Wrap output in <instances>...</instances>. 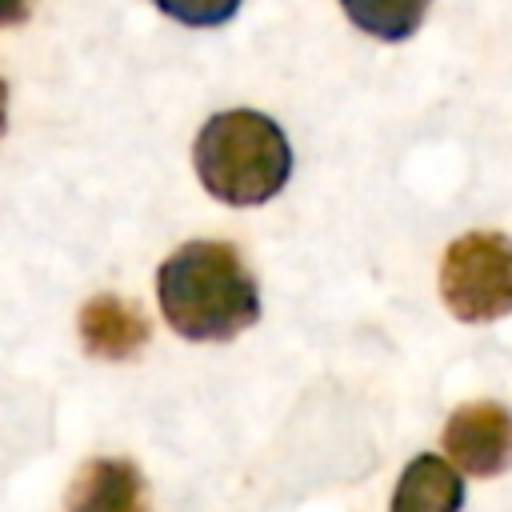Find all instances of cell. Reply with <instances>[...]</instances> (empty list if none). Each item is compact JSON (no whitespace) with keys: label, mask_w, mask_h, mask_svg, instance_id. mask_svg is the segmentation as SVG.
Returning a JSON list of instances; mask_svg holds the SVG:
<instances>
[{"label":"cell","mask_w":512,"mask_h":512,"mask_svg":"<svg viewBox=\"0 0 512 512\" xmlns=\"http://www.w3.org/2000/svg\"><path fill=\"white\" fill-rule=\"evenodd\" d=\"M164 320L184 340H232L260 316V292L240 252L220 240L176 248L156 272Z\"/></svg>","instance_id":"1"},{"label":"cell","mask_w":512,"mask_h":512,"mask_svg":"<svg viewBox=\"0 0 512 512\" xmlns=\"http://www.w3.org/2000/svg\"><path fill=\"white\" fill-rule=\"evenodd\" d=\"M192 164L200 184L216 200L252 208L272 200L288 184L292 148L272 116L256 108H228L200 128L192 144Z\"/></svg>","instance_id":"2"},{"label":"cell","mask_w":512,"mask_h":512,"mask_svg":"<svg viewBox=\"0 0 512 512\" xmlns=\"http://www.w3.org/2000/svg\"><path fill=\"white\" fill-rule=\"evenodd\" d=\"M440 296L464 324H488L512 312V240L500 232H464L444 248Z\"/></svg>","instance_id":"3"},{"label":"cell","mask_w":512,"mask_h":512,"mask_svg":"<svg viewBox=\"0 0 512 512\" xmlns=\"http://www.w3.org/2000/svg\"><path fill=\"white\" fill-rule=\"evenodd\" d=\"M444 452L472 476H500L512 464V412L496 400L460 404L444 424Z\"/></svg>","instance_id":"4"},{"label":"cell","mask_w":512,"mask_h":512,"mask_svg":"<svg viewBox=\"0 0 512 512\" xmlns=\"http://www.w3.org/2000/svg\"><path fill=\"white\" fill-rule=\"evenodd\" d=\"M68 512H148L140 468L116 456L88 460L68 488Z\"/></svg>","instance_id":"5"},{"label":"cell","mask_w":512,"mask_h":512,"mask_svg":"<svg viewBox=\"0 0 512 512\" xmlns=\"http://www.w3.org/2000/svg\"><path fill=\"white\" fill-rule=\"evenodd\" d=\"M80 340L92 356L124 360V356L144 348L148 320L136 304H128L120 296H92L80 312Z\"/></svg>","instance_id":"6"},{"label":"cell","mask_w":512,"mask_h":512,"mask_svg":"<svg viewBox=\"0 0 512 512\" xmlns=\"http://www.w3.org/2000/svg\"><path fill=\"white\" fill-rule=\"evenodd\" d=\"M460 504H464L460 472L440 456H416L404 468L388 512H460Z\"/></svg>","instance_id":"7"},{"label":"cell","mask_w":512,"mask_h":512,"mask_svg":"<svg viewBox=\"0 0 512 512\" xmlns=\"http://www.w3.org/2000/svg\"><path fill=\"white\" fill-rule=\"evenodd\" d=\"M340 4L360 32L384 44H400L420 28L432 0H340Z\"/></svg>","instance_id":"8"},{"label":"cell","mask_w":512,"mask_h":512,"mask_svg":"<svg viewBox=\"0 0 512 512\" xmlns=\"http://www.w3.org/2000/svg\"><path fill=\"white\" fill-rule=\"evenodd\" d=\"M164 16H172L176 24L188 28H216L224 20H232L240 12L244 0H152Z\"/></svg>","instance_id":"9"},{"label":"cell","mask_w":512,"mask_h":512,"mask_svg":"<svg viewBox=\"0 0 512 512\" xmlns=\"http://www.w3.org/2000/svg\"><path fill=\"white\" fill-rule=\"evenodd\" d=\"M28 12H32V0H0V28L24 24Z\"/></svg>","instance_id":"10"},{"label":"cell","mask_w":512,"mask_h":512,"mask_svg":"<svg viewBox=\"0 0 512 512\" xmlns=\"http://www.w3.org/2000/svg\"><path fill=\"white\" fill-rule=\"evenodd\" d=\"M4 128H8V84L0 80V136H4Z\"/></svg>","instance_id":"11"}]
</instances>
